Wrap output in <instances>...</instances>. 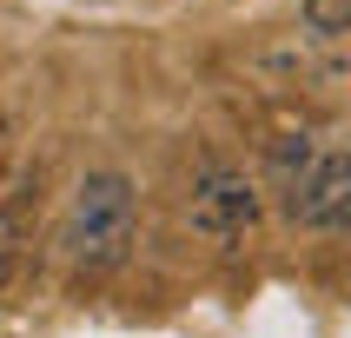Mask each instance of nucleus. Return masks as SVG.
Listing matches in <instances>:
<instances>
[{
	"instance_id": "nucleus-1",
	"label": "nucleus",
	"mask_w": 351,
	"mask_h": 338,
	"mask_svg": "<svg viewBox=\"0 0 351 338\" xmlns=\"http://www.w3.org/2000/svg\"><path fill=\"white\" fill-rule=\"evenodd\" d=\"M133 239H139V186L113 166L86 173L60 213V258L80 278H106L133 258Z\"/></svg>"
},
{
	"instance_id": "nucleus-2",
	"label": "nucleus",
	"mask_w": 351,
	"mask_h": 338,
	"mask_svg": "<svg viewBox=\"0 0 351 338\" xmlns=\"http://www.w3.org/2000/svg\"><path fill=\"white\" fill-rule=\"evenodd\" d=\"M186 219H193L199 239L239 245V239L258 226V186L239 173V166H226V159H206L193 173V193H186Z\"/></svg>"
},
{
	"instance_id": "nucleus-3",
	"label": "nucleus",
	"mask_w": 351,
	"mask_h": 338,
	"mask_svg": "<svg viewBox=\"0 0 351 338\" xmlns=\"http://www.w3.org/2000/svg\"><path fill=\"white\" fill-rule=\"evenodd\" d=\"M285 219L305 232H351V146H318L285 186Z\"/></svg>"
},
{
	"instance_id": "nucleus-4",
	"label": "nucleus",
	"mask_w": 351,
	"mask_h": 338,
	"mask_svg": "<svg viewBox=\"0 0 351 338\" xmlns=\"http://www.w3.org/2000/svg\"><path fill=\"white\" fill-rule=\"evenodd\" d=\"M298 20L318 40H345L351 34V0H298Z\"/></svg>"
},
{
	"instance_id": "nucleus-5",
	"label": "nucleus",
	"mask_w": 351,
	"mask_h": 338,
	"mask_svg": "<svg viewBox=\"0 0 351 338\" xmlns=\"http://www.w3.org/2000/svg\"><path fill=\"white\" fill-rule=\"evenodd\" d=\"M14 258H20V219L0 213V285H7V272H14Z\"/></svg>"
},
{
	"instance_id": "nucleus-6",
	"label": "nucleus",
	"mask_w": 351,
	"mask_h": 338,
	"mask_svg": "<svg viewBox=\"0 0 351 338\" xmlns=\"http://www.w3.org/2000/svg\"><path fill=\"white\" fill-rule=\"evenodd\" d=\"M0 193H7V159H0Z\"/></svg>"
}]
</instances>
